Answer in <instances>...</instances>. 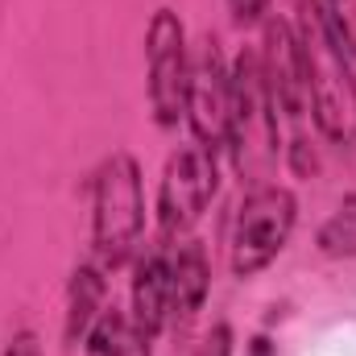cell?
<instances>
[{
	"label": "cell",
	"mask_w": 356,
	"mask_h": 356,
	"mask_svg": "<svg viewBox=\"0 0 356 356\" xmlns=\"http://www.w3.org/2000/svg\"><path fill=\"white\" fill-rule=\"evenodd\" d=\"M294 38H298V58L311 91V112L315 129L332 145H353L356 141V71L344 46L336 42L332 25L323 21L319 0H294Z\"/></svg>",
	"instance_id": "6da1fadb"
},
{
	"label": "cell",
	"mask_w": 356,
	"mask_h": 356,
	"mask_svg": "<svg viewBox=\"0 0 356 356\" xmlns=\"http://www.w3.org/2000/svg\"><path fill=\"white\" fill-rule=\"evenodd\" d=\"M257 50H261V71H266L269 104H273L282 162L298 178H311L319 170V145H315L319 129H315V112H311V91H307V75H302L294 25L286 17L266 21V42Z\"/></svg>",
	"instance_id": "7a4b0ae2"
},
{
	"label": "cell",
	"mask_w": 356,
	"mask_h": 356,
	"mask_svg": "<svg viewBox=\"0 0 356 356\" xmlns=\"http://www.w3.org/2000/svg\"><path fill=\"white\" fill-rule=\"evenodd\" d=\"M145 236V175L129 149H112L91 175V257L124 269Z\"/></svg>",
	"instance_id": "3957f363"
},
{
	"label": "cell",
	"mask_w": 356,
	"mask_h": 356,
	"mask_svg": "<svg viewBox=\"0 0 356 356\" xmlns=\"http://www.w3.org/2000/svg\"><path fill=\"white\" fill-rule=\"evenodd\" d=\"M298 228V199L282 182H253L232 216V236H228V269L241 282H253L266 273L290 245Z\"/></svg>",
	"instance_id": "277c9868"
},
{
	"label": "cell",
	"mask_w": 356,
	"mask_h": 356,
	"mask_svg": "<svg viewBox=\"0 0 356 356\" xmlns=\"http://www.w3.org/2000/svg\"><path fill=\"white\" fill-rule=\"evenodd\" d=\"M228 154L236 170L253 182H269V170L282 158L277 145V124H273V104H269L266 71H261V50L245 46L232 58V120H228Z\"/></svg>",
	"instance_id": "5b68a950"
},
{
	"label": "cell",
	"mask_w": 356,
	"mask_h": 356,
	"mask_svg": "<svg viewBox=\"0 0 356 356\" xmlns=\"http://www.w3.org/2000/svg\"><path fill=\"white\" fill-rule=\"evenodd\" d=\"M186 88H191L186 25L175 8H158L145 25V99L162 133L178 129V120L186 116Z\"/></svg>",
	"instance_id": "8992f818"
},
{
	"label": "cell",
	"mask_w": 356,
	"mask_h": 356,
	"mask_svg": "<svg viewBox=\"0 0 356 356\" xmlns=\"http://www.w3.org/2000/svg\"><path fill=\"white\" fill-rule=\"evenodd\" d=\"M220 191V158L203 145H182L166 158V170L158 182V236L162 241H182L195 236V224L203 220V211L211 207Z\"/></svg>",
	"instance_id": "52a82bcc"
},
{
	"label": "cell",
	"mask_w": 356,
	"mask_h": 356,
	"mask_svg": "<svg viewBox=\"0 0 356 356\" xmlns=\"http://www.w3.org/2000/svg\"><path fill=\"white\" fill-rule=\"evenodd\" d=\"M186 129L191 141L211 149L216 158L228 149L232 120V63L224 58L216 33H203L191 46V88H186Z\"/></svg>",
	"instance_id": "ba28073f"
},
{
	"label": "cell",
	"mask_w": 356,
	"mask_h": 356,
	"mask_svg": "<svg viewBox=\"0 0 356 356\" xmlns=\"http://www.w3.org/2000/svg\"><path fill=\"white\" fill-rule=\"evenodd\" d=\"M129 266V319L145 340H158L170 319V245L158 236V245H141Z\"/></svg>",
	"instance_id": "9c48e42d"
},
{
	"label": "cell",
	"mask_w": 356,
	"mask_h": 356,
	"mask_svg": "<svg viewBox=\"0 0 356 356\" xmlns=\"http://www.w3.org/2000/svg\"><path fill=\"white\" fill-rule=\"evenodd\" d=\"M170 245V319L166 327L175 336H186L199 319V311L207 307L211 294V261L199 236H182L166 241Z\"/></svg>",
	"instance_id": "30bf717a"
},
{
	"label": "cell",
	"mask_w": 356,
	"mask_h": 356,
	"mask_svg": "<svg viewBox=\"0 0 356 356\" xmlns=\"http://www.w3.org/2000/svg\"><path fill=\"white\" fill-rule=\"evenodd\" d=\"M104 307H108V269L95 257L79 261L71 269V282H67V311H63V340H67V348H83V340L95 327V319L104 315Z\"/></svg>",
	"instance_id": "8fae6325"
},
{
	"label": "cell",
	"mask_w": 356,
	"mask_h": 356,
	"mask_svg": "<svg viewBox=\"0 0 356 356\" xmlns=\"http://www.w3.org/2000/svg\"><path fill=\"white\" fill-rule=\"evenodd\" d=\"M83 356H154V340H145L129 311L120 307H104V315L95 319V327L83 340Z\"/></svg>",
	"instance_id": "7c38bea8"
},
{
	"label": "cell",
	"mask_w": 356,
	"mask_h": 356,
	"mask_svg": "<svg viewBox=\"0 0 356 356\" xmlns=\"http://www.w3.org/2000/svg\"><path fill=\"white\" fill-rule=\"evenodd\" d=\"M315 249H319L327 261H353L356 257V191L344 195V199L332 207V216L319 224Z\"/></svg>",
	"instance_id": "4fadbf2b"
},
{
	"label": "cell",
	"mask_w": 356,
	"mask_h": 356,
	"mask_svg": "<svg viewBox=\"0 0 356 356\" xmlns=\"http://www.w3.org/2000/svg\"><path fill=\"white\" fill-rule=\"evenodd\" d=\"M323 21L332 25L336 42L344 46V54L356 58V0H319Z\"/></svg>",
	"instance_id": "5bb4252c"
},
{
	"label": "cell",
	"mask_w": 356,
	"mask_h": 356,
	"mask_svg": "<svg viewBox=\"0 0 356 356\" xmlns=\"http://www.w3.org/2000/svg\"><path fill=\"white\" fill-rule=\"evenodd\" d=\"M236 353V332H232V323H211V332L195 344V356H232Z\"/></svg>",
	"instance_id": "9a60e30c"
},
{
	"label": "cell",
	"mask_w": 356,
	"mask_h": 356,
	"mask_svg": "<svg viewBox=\"0 0 356 356\" xmlns=\"http://www.w3.org/2000/svg\"><path fill=\"white\" fill-rule=\"evenodd\" d=\"M224 4H228L236 25H257V21H266V13L273 8V0H224Z\"/></svg>",
	"instance_id": "2e32d148"
},
{
	"label": "cell",
	"mask_w": 356,
	"mask_h": 356,
	"mask_svg": "<svg viewBox=\"0 0 356 356\" xmlns=\"http://www.w3.org/2000/svg\"><path fill=\"white\" fill-rule=\"evenodd\" d=\"M0 356H46V353H42V340L25 327V332H13V340L4 344V353Z\"/></svg>",
	"instance_id": "e0dca14e"
}]
</instances>
